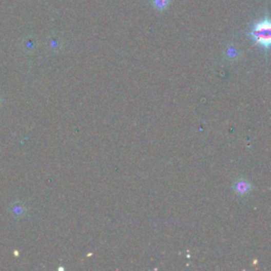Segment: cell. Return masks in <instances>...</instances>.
<instances>
[{
  "instance_id": "1",
  "label": "cell",
  "mask_w": 271,
  "mask_h": 271,
  "mask_svg": "<svg viewBox=\"0 0 271 271\" xmlns=\"http://www.w3.org/2000/svg\"><path fill=\"white\" fill-rule=\"evenodd\" d=\"M250 36L257 45L268 49L270 46V22L268 18L262 20L254 24Z\"/></svg>"
},
{
  "instance_id": "2",
  "label": "cell",
  "mask_w": 271,
  "mask_h": 271,
  "mask_svg": "<svg viewBox=\"0 0 271 271\" xmlns=\"http://www.w3.org/2000/svg\"><path fill=\"white\" fill-rule=\"evenodd\" d=\"M235 189H236V192H239L241 194H245L250 189V185L246 181H243L242 180L240 182H237V184L235 186Z\"/></svg>"
},
{
  "instance_id": "3",
  "label": "cell",
  "mask_w": 271,
  "mask_h": 271,
  "mask_svg": "<svg viewBox=\"0 0 271 271\" xmlns=\"http://www.w3.org/2000/svg\"><path fill=\"white\" fill-rule=\"evenodd\" d=\"M152 6L156 9L162 11L168 6V0H152Z\"/></svg>"
}]
</instances>
